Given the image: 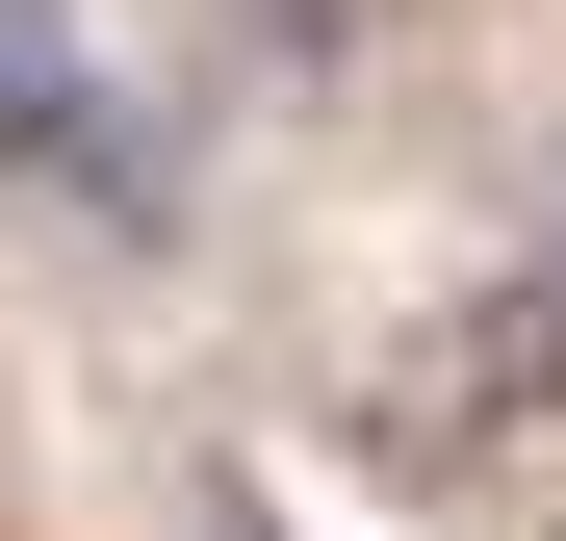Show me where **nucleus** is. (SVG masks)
<instances>
[{
    "mask_svg": "<svg viewBox=\"0 0 566 541\" xmlns=\"http://www.w3.org/2000/svg\"><path fill=\"white\" fill-rule=\"evenodd\" d=\"M0 180H52V207H104V232L180 207V155L129 129V77L77 52V0H0Z\"/></svg>",
    "mask_w": 566,
    "mask_h": 541,
    "instance_id": "obj_1",
    "label": "nucleus"
}]
</instances>
